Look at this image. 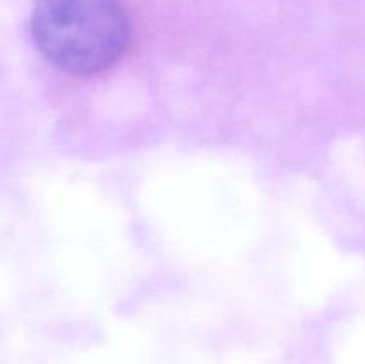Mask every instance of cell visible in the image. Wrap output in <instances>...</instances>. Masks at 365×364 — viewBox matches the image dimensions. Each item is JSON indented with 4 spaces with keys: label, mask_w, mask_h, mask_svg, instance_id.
Returning <instances> with one entry per match:
<instances>
[{
    "label": "cell",
    "mask_w": 365,
    "mask_h": 364,
    "mask_svg": "<svg viewBox=\"0 0 365 364\" xmlns=\"http://www.w3.org/2000/svg\"><path fill=\"white\" fill-rule=\"evenodd\" d=\"M31 36L53 66L93 75L123 57L130 20L120 0H38L31 14Z\"/></svg>",
    "instance_id": "obj_1"
}]
</instances>
